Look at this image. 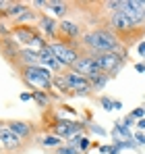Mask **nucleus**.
Masks as SVG:
<instances>
[{"instance_id": "58836bf2", "label": "nucleus", "mask_w": 145, "mask_h": 154, "mask_svg": "<svg viewBox=\"0 0 145 154\" xmlns=\"http://www.w3.org/2000/svg\"><path fill=\"white\" fill-rule=\"evenodd\" d=\"M118 152H120V150H116V148L112 146V152H110V154H118Z\"/></svg>"}, {"instance_id": "4be33fe9", "label": "nucleus", "mask_w": 145, "mask_h": 154, "mask_svg": "<svg viewBox=\"0 0 145 154\" xmlns=\"http://www.w3.org/2000/svg\"><path fill=\"white\" fill-rule=\"evenodd\" d=\"M87 79H89L91 90H93V92H99V90H104V88H106V83H108L112 77L106 75V73H102V71H97V73H93V75H89Z\"/></svg>"}, {"instance_id": "ea45409f", "label": "nucleus", "mask_w": 145, "mask_h": 154, "mask_svg": "<svg viewBox=\"0 0 145 154\" xmlns=\"http://www.w3.org/2000/svg\"><path fill=\"white\" fill-rule=\"evenodd\" d=\"M0 123H2V121H0Z\"/></svg>"}, {"instance_id": "7ed1b4c3", "label": "nucleus", "mask_w": 145, "mask_h": 154, "mask_svg": "<svg viewBox=\"0 0 145 154\" xmlns=\"http://www.w3.org/2000/svg\"><path fill=\"white\" fill-rule=\"evenodd\" d=\"M106 25L110 31H114L118 38L122 40V44L126 46L129 44V40L135 35V31H139V33H145V27H137L126 15H122V13H112V15H108V19H106Z\"/></svg>"}, {"instance_id": "6ab92c4d", "label": "nucleus", "mask_w": 145, "mask_h": 154, "mask_svg": "<svg viewBox=\"0 0 145 154\" xmlns=\"http://www.w3.org/2000/svg\"><path fill=\"white\" fill-rule=\"evenodd\" d=\"M29 8H31V4H27V2H10L8 11L4 13V19H10V21H15V19H19L21 15H25Z\"/></svg>"}, {"instance_id": "dca6fc26", "label": "nucleus", "mask_w": 145, "mask_h": 154, "mask_svg": "<svg viewBox=\"0 0 145 154\" xmlns=\"http://www.w3.org/2000/svg\"><path fill=\"white\" fill-rule=\"evenodd\" d=\"M72 71H77V73H81V75L89 77V75H93V73H97L99 69L96 67V63H93V58H91L89 54H81L79 60L72 65Z\"/></svg>"}, {"instance_id": "423d86ee", "label": "nucleus", "mask_w": 145, "mask_h": 154, "mask_svg": "<svg viewBox=\"0 0 145 154\" xmlns=\"http://www.w3.org/2000/svg\"><path fill=\"white\" fill-rule=\"evenodd\" d=\"M87 131V123H81V121H72V119H60V117H54L50 121V133L62 137L64 142H69L72 135L77 133H85Z\"/></svg>"}, {"instance_id": "a211bd4d", "label": "nucleus", "mask_w": 145, "mask_h": 154, "mask_svg": "<svg viewBox=\"0 0 145 154\" xmlns=\"http://www.w3.org/2000/svg\"><path fill=\"white\" fill-rule=\"evenodd\" d=\"M37 144L42 146V148H46V150H56V148H60L62 144H67L62 137H58V135H54V133H46V135H42V137H37Z\"/></svg>"}, {"instance_id": "4468645a", "label": "nucleus", "mask_w": 145, "mask_h": 154, "mask_svg": "<svg viewBox=\"0 0 145 154\" xmlns=\"http://www.w3.org/2000/svg\"><path fill=\"white\" fill-rule=\"evenodd\" d=\"M37 54H40V65H42V67H46V69H50L54 75H58V73H64V71H67V69H64V65L54 56V52L50 50V46H46L44 50H40Z\"/></svg>"}, {"instance_id": "393cba45", "label": "nucleus", "mask_w": 145, "mask_h": 154, "mask_svg": "<svg viewBox=\"0 0 145 154\" xmlns=\"http://www.w3.org/2000/svg\"><path fill=\"white\" fill-rule=\"evenodd\" d=\"M54 154H81V150H79L77 146H71V144L67 142V144H62L60 148H56Z\"/></svg>"}, {"instance_id": "412c9836", "label": "nucleus", "mask_w": 145, "mask_h": 154, "mask_svg": "<svg viewBox=\"0 0 145 154\" xmlns=\"http://www.w3.org/2000/svg\"><path fill=\"white\" fill-rule=\"evenodd\" d=\"M52 98H54L52 92H42V90H33L31 92V100L37 104L40 108H48L50 104H52Z\"/></svg>"}, {"instance_id": "39448f33", "label": "nucleus", "mask_w": 145, "mask_h": 154, "mask_svg": "<svg viewBox=\"0 0 145 154\" xmlns=\"http://www.w3.org/2000/svg\"><path fill=\"white\" fill-rule=\"evenodd\" d=\"M48 46H50V50L54 52V56L64 65V69H72V65L83 54L79 42H69V44H64V42H50Z\"/></svg>"}, {"instance_id": "f257e3e1", "label": "nucleus", "mask_w": 145, "mask_h": 154, "mask_svg": "<svg viewBox=\"0 0 145 154\" xmlns=\"http://www.w3.org/2000/svg\"><path fill=\"white\" fill-rule=\"evenodd\" d=\"M81 50L85 54H102V52H118V54H126V48L122 44V40L110 31L108 27H96L91 31H85L81 35Z\"/></svg>"}, {"instance_id": "f03ea898", "label": "nucleus", "mask_w": 145, "mask_h": 154, "mask_svg": "<svg viewBox=\"0 0 145 154\" xmlns=\"http://www.w3.org/2000/svg\"><path fill=\"white\" fill-rule=\"evenodd\" d=\"M19 71V75L23 79L25 83L31 88V92L33 90H42V92H54V88H52V79H54V73L46 69V67H19L17 69Z\"/></svg>"}, {"instance_id": "f8f14e48", "label": "nucleus", "mask_w": 145, "mask_h": 154, "mask_svg": "<svg viewBox=\"0 0 145 154\" xmlns=\"http://www.w3.org/2000/svg\"><path fill=\"white\" fill-rule=\"evenodd\" d=\"M21 50H23V46H21L19 42H15L10 35H8V38H0V52H2V56H4L8 63L17 65Z\"/></svg>"}, {"instance_id": "6e6552de", "label": "nucleus", "mask_w": 145, "mask_h": 154, "mask_svg": "<svg viewBox=\"0 0 145 154\" xmlns=\"http://www.w3.org/2000/svg\"><path fill=\"white\" fill-rule=\"evenodd\" d=\"M25 148V142L19 137V135H15L8 125L2 121L0 123V150L4 154H13V152H21Z\"/></svg>"}, {"instance_id": "0eeeda50", "label": "nucleus", "mask_w": 145, "mask_h": 154, "mask_svg": "<svg viewBox=\"0 0 145 154\" xmlns=\"http://www.w3.org/2000/svg\"><path fill=\"white\" fill-rule=\"evenodd\" d=\"M64 81H67V85H69V90L72 92V96H81V98H89L91 94H93V90H91V85H89V79L85 75H81V73H77V71H72V69H67L64 73Z\"/></svg>"}, {"instance_id": "7c9ffc66", "label": "nucleus", "mask_w": 145, "mask_h": 154, "mask_svg": "<svg viewBox=\"0 0 145 154\" xmlns=\"http://www.w3.org/2000/svg\"><path fill=\"white\" fill-rule=\"evenodd\" d=\"M122 125H124V127H133V125H137V121H135V119H133V117H131V115H126V117H124V119H122Z\"/></svg>"}, {"instance_id": "f3484780", "label": "nucleus", "mask_w": 145, "mask_h": 154, "mask_svg": "<svg viewBox=\"0 0 145 154\" xmlns=\"http://www.w3.org/2000/svg\"><path fill=\"white\" fill-rule=\"evenodd\" d=\"M15 67H17V69H19V67H40V54L35 50H31V48H23Z\"/></svg>"}, {"instance_id": "473e14b6", "label": "nucleus", "mask_w": 145, "mask_h": 154, "mask_svg": "<svg viewBox=\"0 0 145 154\" xmlns=\"http://www.w3.org/2000/svg\"><path fill=\"white\" fill-rule=\"evenodd\" d=\"M42 6H48V2L46 0H33L31 2V8H42Z\"/></svg>"}, {"instance_id": "2eb2a0df", "label": "nucleus", "mask_w": 145, "mask_h": 154, "mask_svg": "<svg viewBox=\"0 0 145 154\" xmlns=\"http://www.w3.org/2000/svg\"><path fill=\"white\" fill-rule=\"evenodd\" d=\"M6 125L8 129L15 133V135H19L23 142H29L33 135H35V125L33 123H27V121H6Z\"/></svg>"}, {"instance_id": "2f4dec72", "label": "nucleus", "mask_w": 145, "mask_h": 154, "mask_svg": "<svg viewBox=\"0 0 145 154\" xmlns=\"http://www.w3.org/2000/svg\"><path fill=\"white\" fill-rule=\"evenodd\" d=\"M112 152V144H102L99 146V154H110Z\"/></svg>"}, {"instance_id": "c9c22d12", "label": "nucleus", "mask_w": 145, "mask_h": 154, "mask_svg": "<svg viewBox=\"0 0 145 154\" xmlns=\"http://www.w3.org/2000/svg\"><path fill=\"white\" fill-rule=\"evenodd\" d=\"M137 129H139V131H145V119H139V121H137Z\"/></svg>"}, {"instance_id": "9d476101", "label": "nucleus", "mask_w": 145, "mask_h": 154, "mask_svg": "<svg viewBox=\"0 0 145 154\" xmlns=\"http://www.w3.org/2000/svg\"><path fill=\"white\" fill-rule=\"evenodd\" d=\"M81 35H83V33H81L79 23H75V21H71V19L58 21V40H56V42L69 44V42H77Z\"/></svg>"}, {"instance_id": "ddd939ff", "label": "nucleus", "mask_w": 145, "mask_h": 154, "mask_svg": "<svg viewBox=\"0 0 145 154\" xmlns=\"http://www.w3.org/2000/svg\"><path fill=\"white\" fill-rule=\"evenodd\" d=\"M37 31H42L44 38L56 42V40H58V21H56L52 15L42 13V15H40V21H37Z\"/></svg>"}, {"instance_id": "aec40b11", "label": "nucleus", "mask_w": 145, "mask_h": 154, "mask_svg": "<svg viewBox=\"0 0 145 154\" xmlns=\"http://www.w3.org/2000/svg\"><path fill=\"white\" fill-rule=\"evenodd\" d=\"M46 8L50 11V15H52V17H60V19H64V17H67V13H69V4H67V2H62V0H50Z\"/></svg>"}, {"instance_id": "e433bc0d", "label": "nucleus", "mask_w": 145, "mask_h": 154, "mask_svg": "<svg viewBox=\"0 0 145 154\" xmlns=\"http://www.w3.org/2000/svg\"><path fill=\"white\" fill-rule=\"evenodd\" d=\"M135 69H137L139 73H145V63H137V65H135Z\"/></svg>"}, {"instance_id": "c756f323", "label": "nucleus", "mask_w": 145, "mask_h": 154, "mask_svg": "<svg viewBox=\"0 0 145 154\" xmlns=\"http://www.w3.org/2000/svg\"><path fill=\"white\" fill-rule=\"evenodd\" d=\"M133 140L137 142V146H145V131H135Z\"/></svg>"}, {"instance_id": "20e7f679", "label": "nucleus", "mask_w": 145, "mask_h": 154, "mask_svg": "<svg viewBox=\"0 0 145 154\" xmlns=\"http://www.w3.org/2000/svg\"><path fill=\"white\" fill-rule=\"evenodd\" d=\"M83 54H85V52H83ZM89 56L93 58L97 69H99L102 73L110 75V77L118 75V71L126 65V56H124V54H118V52H102V54H89Z\"/></svg>"}, {"instance_id": "a878e982", "label": "nucleus", "mask_w": 145, "mask_h": 154, "mask_svg": "<svg viewBox=\"0 0 145 154\" xmlns=\"http://www.w3.org/2000/svg\"><path fill=\"white\" fill-rule=\"evenodd\" d=\"M89 148H91V137L87 133H81V140H79V150H81V154L87 152Z\"/></svg>"}, {"instance_id": "1a4fd4ad", "label": "nucleus", "mask_w": 145, "mask_h": 154, "mask_svg": "<svg viewBox=\"0 0 145 154\" xmlns=\"http://www.w3.org/2000/svg\"><path fill=\"white\" fill-rule=\"evenodd\" d=\"M118 13L126 15L137 27L143 25L145 23V0H122Z\"/></svg>"}, {"instance_id": "72a5a7b5", "label": "nucleus", "mask_w": 145, "mask_h": 154, "mask_svg": "<svg viewBox=\"0 0 145 154\" xmlns=\"http://www.w3.org/2000/svg\"><path fill=\"white\" fill-rule=\"evenodd\" d=\"M137 52H139V54H141V56L145 58V42H143V40H141V42L137 44Z\"/></svg>"}, {"instance_id": "c85d7f7f", "label": "nucleus", "mask_w": 145, "mask_h": 154, "mask_svg": "<svg viewBox=\"0 0 145 154\" xmlns=\"http://www.w3.org/2000/svg\"><path fill=\"white\" fill-rule=\"evenodd\" d=\"M131 117H133L135 121H139V119H145V106H137V108L131 112Z\"/></svg>"}, {"instance_id": "4c0bfd02", "label": "nucleus", "mask_w": 145, "mask_h": 154, "mask_svg": "<svg viewBox=\"0 0 145 154\" xmlns=\"http://www.w3.org/2000/svg\"><path fill=\"white\" fill-rule=\"evenodd\" d=\"M122 108V102L120 100H114V110H120Z\"/></svg>"}, {"instance_id": "cd10ccee", "label": "nucleus", "mask_w": 145, "mask_h": 154, "mask_svg": "<svg viewBox=\"0 0 145 154\" xmlns=\"http://www.w3.org/2000/svg\"><path fill=\"white\" fill-rule=\"evenodd\" d=\"M87 129L91 131V133H96V135H99V137H104V135H108V131L104 127H99V125H96V123H91V121H87Z\"/></svg>"}, {"instance_id": "9b49d317", "label": "nucleus", "mask_w": 145, "mask_h": 154, "mask_svg": "<svg viewBox=\"0 0 145 154\" xmlns=\"http://www.w3.org/2000/svg\"><path fill=\"white\" fill-rule=\"evenodd\" d=\"M35 35H37V27L35 25H17L10 31V38L15 42H19L23 48H29V44L33 42Z\"/></svg>"}, {"instance_id": "bb28decb", "label": "nucleus", "mask_w": 145, "mask_h": 154, "mask_svg": "<svg viewBox=\"0 0 145 154\" xmlns=\"http://www.w3.org/2000/svg\"><path fill=\"white\" fill-rule=\"evenodd\" d=\"M99 104H102V108L104 110H114V98H110V96H99Z\"/></svg>"}, {"instance_id": "f704fd0d", "label": "nucleus", "mask_w": 145, "mask_h": 154, "mask_svg": "<svg viewBox=\"0 0 145 154\" xmlns=\"http://www.w3.org/2000/svg\"><path fill=\"white\" fill-rule=\"evenodd\" d=\"M19 98H21L23 102H29V100H31V92H23V94H21Z\"/></svg>"}, {"instance_id": "5701e85b", "label": "nucleus", "mask_w": 145, "mask_h": 154, "mask_svg": "<svg viewBox=\"0 0 145 154\" xmlns=\"http://www.w3.org/2000/svg\"><path fill=\"white\" fill-rule=\"evenodd\" d=\"M110 135H112V140L116 142V140H133V133H131V129L124 127L122 125V121H116L114 123V127L110 131Z\"/></svg>"}, {"instance_id": "b1692460", "label": "nucleus", "mask_w": 145, "mask_h": 154, "mask_svg": "<svg viewBox=\"0 0 145 154\" xmlns=\"http://www.w3.org/2000/svg\"><path fill=\"white\" fill-rule=\"evenodd\" d=\"M52 88H56L60 94H64V96H72V92L69 90V85H67V81H64V75L62 73H58V75H54L52 79Z\"/></svg>"}]
</instances>
